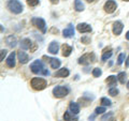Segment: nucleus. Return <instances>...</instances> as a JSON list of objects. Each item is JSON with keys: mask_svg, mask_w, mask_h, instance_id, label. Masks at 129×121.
<instances>
[{"mask_svg": "<svg viewBox=\"0 0 129 121\" xmlns=\"http://www.w3.org/2000/svg\"><path fill=\"white\" fill-rule=\"evenodd\" d=\"M61 48H62V56L63 57H69L72 53V47L69 46L68 44H63Z\"/></svg>", "mask_w": 129, "mask_h": 121, "instance_id": "f3484780", "label": "nucleus"}, {"mask_svg": "<svg viewBox=\"0 0 129 121\" xmlns=\"http://www.w3.org/2000/svg\"><path fill=\"white\" fill-rule=\"evenodd\" d=\"M112 116H113V112H110L109 115H104L103 117H102V121H109V120H113L112 119Z\"/></svg>", "mask_w": 129, "mask_h": 121, "instance_id": "c85d7f7f", "label": "nucleus"}, {"mask_svg": "<svg viewBox=\"0 0 129 121\" xmlns=\"http://www.w3.org/2000/svg\"><path fill=\"white\" fill-rule=\"evenodd\" d=\"M31 41L29 39H23L22 42H21V46L23 49H30L31 48Z\"/></svg>", "mask_w": 129, "mask_h": 121, "instance_id": "6ab92c4d", "label": "nucleus"}, {"mask_svg": "<svg viewBox=\"0 0 129 121\" xmlns=\"http://www.w3.org/2000/svg\"><path fill=\"white\" fill-rule=\"evenodd\" d=\"M95 111H96V115L103 114V112L106 111V107H97L96 109H95Z\"/></svg>", "mask_w": 129, "mask_h": 121, "instance_id": "c756f323", "label": "nucleus"}, {"mask_svg": "<svg viewBox=\"0 0 129 121\" xmlns=\"http://www.w3.org/2000/svg\"><path fill=\"white\" fill-rule=\"evenodd\" d=\"M32 24H34V26H36L38 28V29L41 30L43 33H45L46 32V24H45V21H44L43 18H40V17H35V18H32Z\"/></svg>", "mask_w": 129, "mask_h": 121, "instance_id": "39448f33", "label": "nucleus"}, {"mask_svg": "<svg viewBox=\"0 0 129 121\" xmlns=\"http://www.w3.org/2000/svg\"><path fill=\"white\" fill-rule=\"evenodd\" d=\"M101 74H102L101 69L96 68V69L92 70V75H94V77H99V76H101Z\"/></svg>", "mask_w": 129, "mask_h": 121, "instance_id": "393cba45", "label": "nucleus"}, {"mask_svg": "<svg viewBox=\"0 0 129 121\" xmlns=\"http://www.w3.org/2000/svg\"><path fill=\"white\" fill-rule=\"evenodd\" d=\"M40 3V0H27V5L29 7H36Z\"/></svg>", "mask_w": 129, "mask_h": 121, "instance_id": "a878e982", "label": "nucleus"}, {"mask_svg": "<svg viewBox=\"0 0 129 121\" xmlns=\"http://www.w3.org/2000/svg\"><path fill=\"white\" fill-rule=\"evenodd\" d=\"M58 49H59V44H58V42L53 41V42L50 44V46H48V53H51V54H53V55L57 54L58 53Z\"/></svg>", "mask_w": 129, "mask_h": 121, "instance_id": "4468645a", "label": "nucleus"}, {"mask_svg": "<svg viewBox=\"0 0 129 121\" xmlns=\"http://www.w3.org/2000/svg\"><path fill=\"white\" fill-rule=\"evenodd\" d=\"M127 88H128V89H129V82L127 83Z\"/></svg>", "mask_w": 129, "mask_h": 121, "instance_id": "4c0bfd02", "label": "nucleus"}, {"mask_svg": "<svg viewBox=\"0 0 129 121\" xmlns=\"http://www.w3.org/2000/svg\"><path fill=\"white\" fill-rule=\"evenodd\" d=\"M124 59H125V54H120V55L118 56V59H117V60H118V61H117L118 64H122L123 61H124Z\"/></svg>", "mask_w": 129, "mask_h": 121, "instance_id": "2f4dec72", "label": "nucleus"}, {"mask_svg": "<svg viewBox=\"0 0 129 121\" xmlns=\"http://www.w3.org/2000/svg\"><path fill=\"white\" fill-rule=\"evenodd\" d=\"M62 35L64 38H72L74 35V28L72 24H69L66 29H63L62 31Z\"/></svg>", "mask_w": 129, "mask_h": 121, "instance_id": "1a4fd4ad", "label": "nucleus"}, {"mask_svg": "<svg viewBox=\"0 0 129 121\" xmlns=\"http://www.w3.org/2000/svg\"><path fill=\"white\" fill-rule=\"evenodd\" d=\"M126 39L129 41V31H127V33H126Z\"/></svg>", "mask_w": 129, "mask_h": 121, "instance_id": "c9c22d12", "label": "nucleus"}, {"mask_svg": "<svg viewBox=\"0 0 129 121\" xmlns=\"http://www.w3.org/2000/svg\"><path fill=\"white\" fill-rule=\"evenodd\" d=\"M101 104H102V105H104V106H111L112 105L111 101L109 99H107V98H102L101 99Z\"/></svg>", "mask_w": 129, "mask_h": 121, "instance_id": "bb28decb", "label": "nucleus"}, {"mask_svg": "<svg viewBox=\"0 0 129 121\" xmlns=\"http://www.w3.org/2000/svg\"><path fill=\"white\" fill-rule=\"evenodd\" d=\"M43 58H45V59H47L48 61H50V64H51L52 69H58L60 67V64H61V61H60L59 59H57V58H48V57H46V56H44Z\"/></svg>", "mask_w": 129, "mask_h": 121, "instance_id": "9b49d317", "label": "nucleus"}, {"mask_svg": "<svg viewBox=\"0 0 129 121\" xmlns=\"http://www.w3.org/2000/svg\"><path fill=\"white\" fill-rule=\"evenodd\" d=\"M7 66L9 68H14L15 67V53L12 51L7 58Z\"/></svg>", "mask_w": 129, "mask_h": 121, "instance_id": "dca6fc26", "label": "nucleus"}, {"mask_svg": "<svg viewBox=\"0 0 129 121\" xmlns=\"http://www.w3.org/2000/svg\"><path fill=\"white\" fill-rule=\"evenodd\" d=\"M94 61H96V57L94 54H85L79 59V63L84 64V66H87V64H89Z\"/></svg>", "mask_w": 129, "mask_h": 121, "instance_id": "423d86ee", "label": "nucleus"}, {"mask_svg": "<svg viewBox=\"0 0 129 121\" xmlns=\"http://www.w3.org/2000/svg\"><path fill=\"white\" fill-rule=\"evenodd\" d=\"M124 1H129V0H124Z\"/></svg>", "mask_w": 129, "mask_h": 121, "instance_id": "58836bf2", "label": "nucleus"}, {"mask_svg": "<svg viewBox=\"0 0 129 121\" xmlns=\"http://www.w3.org/2000/svg\"><path fill=\"white\" fill-rule=\"evenodd\" d=\"M63 120H64V121H78L79 118H78L76 116L74 117V116H73V112H72V111L69 109L68 111L64 112V115H63Z\"/></svg>", "mask_w": 129, "mask_h": 121, "instance_id": "2eb2a0df", "label": "nucleus"}, {"mask_svg": "<svg viewBox=\"0 0 129 121\" xmlns=\"http://www.w3.org/2000/svg\"><path fill=\"white\" fill-rule=\"evenodd\" d=\"M81 42L84 43V44H89L90 43V38L89 37H83L81 39Z\"/></svg>", "mask_w": 129, "mask_h": 121, "instance_id": "7c9ffc66", "label": "nucleus"}, {"mask_svg": "<svg viewBox=\"0 0 129 121\" xmlns=\"http://www.w3.org/2000/svg\"><path fill=\"white\" fill-rule=\"evenodd\" d=\"M126 66L129 68V56H128V58H127V60H126Z\"/></svg>", "mask_w": 129, "mask_h": 121, "instance_id": "72a5a7b5", "label": "nucleus"}, {"mask_svg": "<svg viewBox=\"0 0 129 121\" xmlns=\"http://www.w3.org/2000/svg\"><path fill=\"white\" fill-rule=\"evenodd\" d=\"M117 79L119 80V83L120 84H125V82H126V79H127V75L125 72H120V73H118L117 75Z\"/></svg>", "mask_w": 129, "mask_h": 121, "instance_id": "b1692460", "label": "nucleus"}, {"mask_svg": "<svg viewBox=\"0 0 129 121\" xmlns=\"http://www.w3.org/2000/svg\"><path fill=\"white\" fill-rule=\"evenodd\" d=\"M30 70L32 73H35V74L50 75V72H48L46 69H44V64L41 60H35V61L30 64Z\"/></svg>", "mask_w": 129, "mask_h": 121, "instance_id": "f257e3e1", "label": "nucleus"}, {"mask_svg": "<svg viewBox=\"0 0 129 121\" xmlns=\"http://www.w3.org/2000/svg\"><path fill=\"white\" fill-rule=\"evenodd\" d=\"M76 29H78V31L81 32V33H85V32H90L91 31V27L88 25V24L81 23L76 26Z\"/></svg>", "mask_w": 129, "mask_h": 121, "instance_id": "9d476101", "label": "nucleus"}, {"mask_svg": "<svg viewBox=\"0 0 129 121\" xmlns=\"http://www.w3.org/2000/svg\"><path fill=\"white\" fill-rule=\"evenodd\" d=\"M6 55H7V50L6 49H1V57H0V61H3Z\"/></svg>", "mask_w": 129, "mask_h": 121, "instance_id": "473e14b6", "label": "nucleus"}, {"mask_svg": "<svg viewBox=\"0 0 129 121\" xmlns=\"http://www.w3.org/2000/svg\"><path fill=\"white\" fill-rule=\"evenodd\" d=\"M74 8H75V10L78 12H81V11L84 10V5L82 3L81 0H75L74 1Z\"/></svg>", "mask_w": 129, "mask_h": 121, "instance_id": "4be33fe9", "label": "nucleus"}, {"mask_svg": "<svg viewBox=\"0 0 129 121\" xmlns=\"http://www.w3.org/2000/svg\"><path fill=\"white\" fill-rule=\"evenodd\" d=\"M88 2H92V1H95V0H87Z\"/></svg>", "mask_w": 129, "mask_h": 121, "instance_id": "e433bc0d", "label": "nucleus"}, {"mask_svg": "<svg viewBox=\"0 0 129 121\" xmlns=\"http://www.w3.org/2000/svg\"><path fill=\"white\" fill-rule=\"evenodd\" d=\"M69 74H70L69 70L66 69V68H63V69H59L57 72H55L54 76H55V77H68Z\"/></svg>", "mask_w": 129, "mask_h": 121, "instance_id": "f8f14e48", "label": "nucleus"}, {"mask_svg": "<svg viewBox=\"0 0 129 121\" xmlns=\"http://www.w3.org/2000/svg\"><path fill=\"white\" fill-rule=\"evenodd\" d=\"M112 54H113V53H112V49H111V48H109V50H108V49H106V50L103 51V55H102L101 59L103 60V61H106L107 59H109V58L111 57Z\"/></svg>", "mask_w": 129, "mask_h": 121, "instance_id": "5701e85b", "label": "nucleus"}, {"mask_svg": "<svg viewBox=\"0 0 129 121\" xmlns=\"http://www.w3.org/2000/svg\"><path fill=\"white\" fill-rule=\"evenodd\" d=\"M116 8H117V5H116V2L114 1V0H108V1L104 3L103 9H104V11H106L107 13L111 14L116 10Z\"/></svg>", "mask_w": 129, "mask_h": 121, "instance_id": "0eeeda50", "label": "nucleus"}, {"mask_svg": "<svg viewBox=\"0 0 129 121\" xmlns=\"http://www.w3.org/2000/svg\"><path fill=\"white\" fill-rule=\"evenodd\" d=\"M116 82H117V76H114V75H111L106 79V83L109 85V86H115Z\"/></svg>", "mask_w": 129, "mask_h": 121, "instance_id": "aec40b11", "label": "nucleus"}, {"mask_svg": "<svg viewBox=\"0 0 129 121\" xmlns=\"http://www.w3.org/2000/svg\"><path fill=\"white\" fill-rule=\"evenodd\" d=\"M109 94L112 95V96H115L118 94V90L116 89V88H111L110 90H109Z\"/></svg>", "mask_w": 129, "mask_h": 121, "instance_id": "cd10ccee", "label": "nucleus"}, {"mask_svg": "<svg viewBox=\"0 0 129 121\" xmlns=\"http://www.w3.org/2000/svg\"><path fill=\"white\" fill-rule=\"evenodd\" d=\"M51 2H52V3H54V5H55V3H58V0H51Z\"/></svg>", "mask_w": 129, "mask_h": 121, "instance_id": "f704fd0d", "label": "nucleus"}, {"mask_svg": "<svg viewBox=\"0 0 129 121\" xmlns=\"http://www.w3.org/2000/svg\"><path fill=\"white\" fill-rule=\"evenodd\" d=\"M17 57H18L19 62L23 63V64L27 63V62H28V60H29V57H28V55L25 53V51H23L22 49L17 53Z\"/></svg>", "mask_w": 129, "mask_h": 121, "instance_id": "ddd939ff", "label": "nucleus"}, {"mask_svg": "<svg viewBox=\"0 0 129 121\" xmlns=\"http://www.w3.org/2000/svg\"><path fill=\"white\" fill-rule=\"evenodd\" d=\"M30 84H31V87L34 88L35 90H38V91L43 90L44 88L46 87V85H47L46 80L44 79V78H41V77H35V78H32Z\"/></svg>", "mask_w": 129, "mask_h": 121, "instance_id": "7ed1b4c3", "label": "nucleus"}, {"mask_svg": "<svg viewBox=\"0 0 129 121\" xmlns=\"http://www.w3.org/2000/svg\"><path fill=\"white\" fill-rule=\"evenodd\" d=\"M8 9H9L12 13L14 14H19L23 12V5L18 0H9L8 2Z\"/></svg>", "mask_w": 129, "mask_h": 121, "instance_id": "f03ea898", "label": "nucleus"}, {"mask_svg": "<svg viewBox=\"0 0 129 121\" xmlns=\"http://www.w3.org/2000/svg\"><path fill=\"white\" fill-rule=\"evenodd\" d=\"M69 109L73 112L74 115H78L80 112V105L78 103H75V102H71L70 105H69Z\"/></svg>", "mask_w": 129, "mask_h": 121, "instance_id": "a211bd4d", "label": "nucleus"}, {"mask_svg": "<svg viewBox=\"0 0 129 121\" xmlns=\"http://www.w3.org/2000/svg\"><path fill=\"white\" fill-rule=\"evenodd\" d=\"M7 43L10 47H15L16 46V38L13 35H10V37L7 38Z\"/></svg>", "mask_w": 129, "mask_h": 121, "instance_id": "412c9836", "label": "nucleus"}, {"mask_svg": "<svg viewBox=\"0 0 129 121\" xmlns=\"http://www.w3.org/2000/svg\"><path fill=\"white\" fill-rule=\"evenodd\" d=\"M123 28H124L123 23L119 22V21H116L114 24H113V33L115 35H119L123 31Z\"/></svg>", "mask_w": 129, "mask_h": 121, "instance_id": "6e6552de", "label": "nucleus"}, {"mask_svg": "<svg viewBox=\"0 0 129 121\" xmlns=\"http://www.w3.org/2000/svg\"><path fill=\"white\" fill-rule=\"evenodd\" d=\"M69 91L70 89L66 86H56L53 89V94L55 98L60 99V98H64V96L69 93Z\"/></svg>", "mask_w": 129, "mask_h": 121, "instance_id": "20e7f679", "label": "nucleus"}]
</instances>
